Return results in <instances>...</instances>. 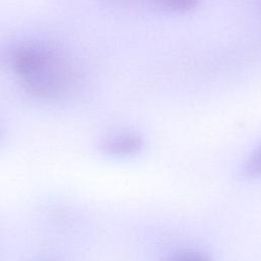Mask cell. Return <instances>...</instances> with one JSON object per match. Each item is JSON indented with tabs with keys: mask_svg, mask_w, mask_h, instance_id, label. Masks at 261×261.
Listing matches in <instances>:
<instances>
[{
	"mask_svg": "<svg viewBox=\"0 0 261 261\" xmlns=\"http://www.w3.org/2000/svg\"><path fill=\"white\" fill-rule=\"evenodd\" d=\"M0 68L13 71L23 89L40 100H62L74 84V71L64 53L47 40L6 43L0 49Z\"/></svg>",
	"mask_w": 261,
	"mask_h": 261,
	"instance_id": "cell-1",
	"label": "cell"
},
{
	"mask_svg": "<svg viewBox=\"0 0 261 261\" xmlns=\"http://www.w3.org/2000/svg\"><path fill=\"white\" fill-rule=\"evenodd\" d=\"M143 138L135 132H119L104 138L101 151L113 157H125L139 153L143 148Z\"/></svg>",
	"mask_w": 261,
	"mask_h": 261,
	"instance_id": "cell-2",
	"label": "cell"
},
{
	"mask_svg": "<svg viewBox=\"0 0 261 261\" xmlns=\"http://www.w3.org/2000/svg\"><path fill=\"white\" fill-rule=\"evenodd\" d=\"M154 5L164 11L181 12L196 7L198 0H151Z\"/></svg>",
	"mask_w": 261,
	"mask_h": 261,
	"instance_id": "cell-3",
	"label": "cell"
},
{
	"mask_svg": "<svg viewBox=\"0 0 261 261\" xmlns=\"http://www.w3.org/2000/svg\"><path fill=\"white\" fill-rule=\"evenodd\" d=\"M160 261H211L210 257L195 250H181L163 257Z\"/></svg>",
	"mask_w": 261,
	"mask_h": 261,
	"instance_id": "cell-4",
	"label": "cell"
},
{
	"mask_svg": "<svg viewBox=\"0 0 261 261\" xmlns=\"http://www.w3.org/2000/svg\"><path fill=\"white\" fill-rule=\"evenodd\" d=\"M244 171L249 177L261 176V148L248 159Z\"/></svg>",
	"mask_w": 261,
	"mask_h": 261,
	"instance_id": "cell-5",
	"label": "cell"
},
{
	"mask_svg": "<svg viewBox=\"0 0 261 261\" xmlns=\"http://www.w3.org/2000/svg\"><path fill=\"white\" fill-rule=\"evenodd\" d=\"M0 138H1V133H0Z\"/></svg>",
	"mask_w": 261,
	"mask_h": 261,
	"instance_id": "cell-6",
	"label": "cell"
}]
</instances>
